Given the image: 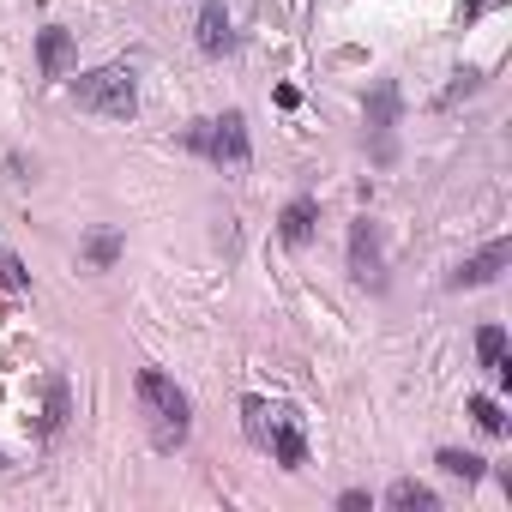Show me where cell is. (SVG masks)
I'll list each match as a JSON object with an SVG mask.
<instances>
[{"label": "cell", "instance_id": "obj_1", "mask_svg": "<svg viewBox=\"0 0 512 512\" xmlns=\"http://www.w3.org/2000/svg\"><path fill=\"white\" fill-rule=\"evenodd\" d=\"M139 410H145V428H151L157 452L187 446V434H193V404H187V392H181L163 368H145V374H139Z\"/></svg>", "mask_w": 512, "mask_h": 512}, {"label": "cell", "instance_id": "obj_2", "mask_svg": "<svg viewBox=\"0 0 512 512\" xmlns=\"http://www.w3.org/2000/svg\"><path fill=\"white\" fill-rule=\"evenodd\" d=\"M241 428H247L253 446L272 452L284 470H302V464H308V440H302V422H296L290 410H272L266 398H247V404H241Z\"/></svg>", "mask_w": 512, "mask_h": 512}, {"label": "cell", "instance_id": "obj_3", "mask_svg": "<svg viewBox=\"0 0 512 512\" xmlns=\"http://www.w3.org/2000/svg\"><path fill=\"white\" fill-rule=\"evenodd\" d=\"M73 103L85 115H103V121H133L139 115V85H133V67H97L73 85Z\"/></svg>", "mask_w": 512, "mask_h": 512}, {"label": "cell", "instance_id": "obj_4", "mask_svg": "<svg viewBox=\"0 0 512 512\" xmlns=\"http://www.w3.org/2000/svg\"><path fill=\"white\" fill-rule=\"evenodd\" d=\"M187 151H199L205 163H217V169H229V175H241L247 163H253V145H247V121L229 109V115H211V121H193L187 127Z\"/></svg>", "mask_w": 512, "mask_h": 512}, {"label": "cell", "instance_id": "obj_5", "mask_svg": "<svg viewBox=\"0 0 512 512\" xmlns=\"http://www.w3.org/2000/svg\"><path fill=\"white\" fill-rule=\"evenodd\" d=\"M350 278L380 290L386 284V253H380V223H350Z\"/></svg>", "mask_w": 512, "mask_h": 512}, {"label": "cell", "instance_id": "obj_6", "mask_svg": "<svg viewBox=\"0 0 512 512\" xmlns=\"http://www.w3.org/2000/svg\"><path fill=\"white\" fill-rule=\"evenodd\" d=\"M392 127H398V85L380 79L374 97H368V133H374V157H380V163L392 157Z\"/></svg>", "mask_w": 512, "mask_h": 512}, {"label": "cell", "instance_id": "obj_7", "mask_svg": "<svg viewBox=\"0 0 512 512\" xmlns=\"http://www.w3.org/2000/svg\"><path fill=\"white\" fill-rule=\"evenodd\" d=\"M506 260H512V247H506V241H488L476 260H464V266L452 272V290H482V284H494Z\"/></svg>", "mask_w": 512, "mask_h": 512}, {"label": "cell", "instance_id": "obj_8", "mask_svg": "<svg viewBox=\"0 0 512 512\" xmlns=\"http://www.w3.org/2000/svg\"><path fill=\"white\" fill-rule=\"evenodd\" d=\"M37 67H43V79H67V73H73V37H67L61 25H49V31L37 37Z\"/></svg>", "mask_w": 512, "mask_h": 512}, {"label": "cell", "instance_id": "obj_9", "mask_svg": "<svg viewBox=\"0 0 512 512\" xmlns=\"http://www.w3.org/2000/svg\"><path fill=\"white\" fill-rule=\"evenodd\" d=\"M199 49L205 55L235 49V31H229V7H223V0H205V7H199Z\"/></svg>", "mask_w": 512, "mask_h": 512}, {"label": "cell", "instance_id": "obj_10", "mask_svg": "<svg viewBox=\"0 0 512 512\" xmlns=\"http://www.w3.org/2000/svg\"><path fill=\"white\" fill-rule=\"evenodd\" d=\"M314 223H320V205H314V199H290L284 217H278V235H284L290 247H302V241L314 235Z\"/></svg>", "mask_w": 512, "mask_h": 512}, {"label": "cell", "instance_id": "obj_11", "mask_svg": "<svg viewBox=\"0 0 512 512\" xmlns=\"http://www.w3.org/2000/svg\"><path fill=\"white\" fill-rule=\"evenodd\" d=\"M476 356H482V368H488L500 386L512 380V362H506V332H500V326H482V332H476Z\"/></svg>", "mask_w": 512, "mask_h": 512}, {"label": "cell", "instance_id": "obj_12", "mask_svg": "<svg viewBox=\"0 0 512 512\" xmlns=\"http://www.w3.org/2000/svg\"><path fill=\"white\" fill-rule=\"evenodd\" d=\"M386 506H398V512H434L440 500H434V488H428V482L404 476V482H392V488H386Z\"/></svg>", "mask_w": 512, "mask_h": 512}, {"label": "cell", "instance_id": "obj_13", "mask_svg": "<svg viewBox=\"0 0 512 512\" xmlns=\"http://www.w3.org/2000/svg\"><path fill=\"white\" fill-rule=\"evenodd\" d=\"M440 470H446V476L476 482V476H482V458H476V452H452V446H446V452H440Z\"/></svg>", "mask_w": 512, "mask_h": 512}, {"label": "cell", "instance_id": "obj_14", "mask_svg": "<svg viewBox=\"0 0 512 512\" xmlns=\"http://www.w3.org/2000/svg\"><path fill=\"white\" fill-rule=\"evenodd\" d=\"M115 253H121V235H109V229L85 241V260H91V266H115Z\"/></svg>", "mask_w": 512, "mask_h": 512}, {"label": "cell", "instance_id": "obj_15", "mask_svg": "<svg viewBox=\"0 0 512 512\" xmlns=\"http://www.w3.org/2000/svg\"><path fill=\"white\" fill-rule=\"evenodd\" d=\"M470 416H476V428H482V434H500V428H506V416H500V404H494V398H470Z\"/></svg>", "mask_w": 512, "mask_h": 512}, {"label": "cell", "instance_id": "obj_16", "mask_svg": "<svg viewBox=\"0 0 512 512\" xmlns=\"http://www.w3.org/2000/svg\"><path fill=\"white\" fill-rule=\"evenodd\" d=\"M0 284H7V290H25L31 284V272L19 266V253H7V247H0Z\"/></svg>", "mask_w": 512, "mask_h": 512}]
</instances>
